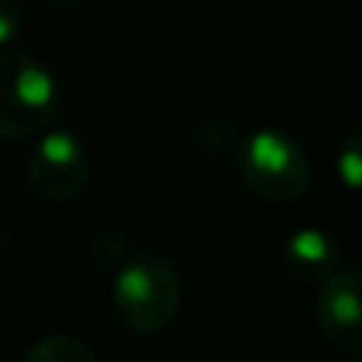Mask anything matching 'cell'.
<instances>
[{
    "mask_svg": "<svg viewBox=\"0 0 362 362\" xmlns=\"http://www.w3.org/2000/svg\"><path fill=\"white\" fill-rule=\"evenodd\" d=\"M115 318L137 334H156L175 321L181 308V276L163 255H131L115 270Z\"/></svg>",
    "mask_w": 362,
    "mask_h": 362,
    "instance_id": "cell-1",
    "label": "cell"
},
{
    "mask_svg": "<svg viewBox=\"0 0 362 362\" xmlns=\"http://www.w3.org/2000/svg\"><path fill=\"white\" fill-rule=\"evenodd\" d=\"M57 83L25 51H0V140L48 134L57 121Z\"/></svg>",
    "mask_w": 362,
    "mask_h": 362,
    "instance_id": "cell-2",
    "label": "cell"
},
{
    "mask_svg": "<svg viewBox=\"0 0 362 362\" xmlns=\"http://www.w3.org/2000/svg\"><path fill=\"white\" fill-rule=\"evenodd\" d=\"M235 169L248 191L274 204L299 200L312 185V165H308L305 150L289 134L270 131V127L242 140L235 153Z\"/></svg>",
    "mask_w": 362,
    "mask_h": 362,
    "instance_id": "cell-3",
    "label": "cell"
},
{
    "mask_svg": "<svg viewBox=\"0 0 362 362\" xmlns=\"http://www.w3.org/2000/svg\"><path fill=\"white\" fill-rule=\"evenodd\" d=\"M89 181V156L76 134L48 131L29 159V185L42 200L64 204L83 194Z\"/></svg>",
    "mask_w": 362,
    "mask_h": 362,
    "instance_id": "cell-4",
    "label": "cell"
},
{
    "mask_svg": "<svg viewBox=\"0 0 362 362\" xmlns=\"http://www.w3.org/2000/svg\"><path fill=\"white\" fill-rule=\"evenodd\" d=\"M315 325L327 346L346 356H362V267L337 270L321 283L315 299Z\"/></svg>",
    "mask_w": 362,
    "mask_h": 362,
    "instance_id": "cell-5",
    "label": "cell"
},
{
    "mask_svg": "<svg viewBox=\"0 0 362 362\" xmlns=\"http://www.w3.org/2000/svg\"><path fill=\"white\" fill-rule=\"evenodd\" d=\"M283 261L302 283H325L340 267V245L325 229H296L283 248Z\"/></svg>",
    "mask_w": 362,
    "mask_h": 362,
    "instance_id": "cell-6",
    "label": "cell"
},
{
    "mask_svg": "<svg viewBox=\"0 0 362 362\" xmlns=\"http://www.w3.org/2000/svg\"><path fill=\"white\" fill-rule=\"evenodd\" d=\"M23 362H99V353L74 334H51L23 353Z\"/></svg>",
    "mask_w": 362,
    "mask_h": 362,
    "instance_id": "cell-7",
    "label": "cell"
},
{
    "mask_svg": "<svg viewBox=\"0 0 362 362\" xmlns=\"http://www.w3.org/2000/svg\"><path fill=\"white\" fill-rule=\"evenodd\" d=\"M242 140L245 137H238V131H235V124H232L229 118H206L204 124L197 127V144H200V150L206 153V156H213V159H223V156H232L235 159V153H238V146H242Z\"/></svg>",
    "mask_w": 362,
    "mask_h": 362,
    "instance_id": "cell-8",
    "label": "cell"
},
{
    "mask_svg": "<svg viewBox=\"0 0 362 362\" xmlns=\"http://www.w3.org/2000/svg\"><path fill=\"white\" fill-rule=\"evenodd\" d=\"M89 261H93L95 267H102V270H108V267L118 270L121 264L127 261L124 235H121L118 229H102V232H95L93 242H89Z\"/></svg>",
    "mask_w": 362,
    "mask_h": 362,
    "instance_id": "cell-9",
    "label": "cell"
},
{
    "mask_svg": "<svg viewBox=\"0 0 362 362\" xmlns=\"http://www.w3.org/2000/svg\"><path fill=\"white\" fill-rule=\"evenodd\" d=\"M337 175L350 191H362V131L353 134L337 156Z\"/></svg>",
    "mask_w": 362,
    "mask_h": 362,
    "instance_id": "cell-10",
    "label": "cell"
},
{
    "mask_svg": "<svg viewBox=\"0 0 362 362\" xmlns=\"http://www.w3.org/2000/svg\"><path fill=\"white\" fill-rule=\"evenodd\" d=\"M23 29V13L16 0H0V45H10Z\"/></svg>",
    "mask_w": 362,
    "mask_h": 362,
    "instance_id": "cell-11",
    "label": "cell"
},
{
    "mask_svg": "<svg viewBox=\"0 0 362 362\" xmlns=\"http://www.w3.org/2000/svg\"><path fill=\"white\" fill-rule=\"evenodd\" d=\"M54 4H76V0H54Z\"/></svg>",
    "mask_w": 362,
    "mask_h": 362,
    "instance_id": "cell-12",
    "label": "cell"
}]
</instances>
